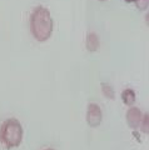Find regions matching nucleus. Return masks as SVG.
<instances>
[{"mask_svg":"<svg viewBox=\"0 0 149 150\" xmlns=\"http://www.w3.org/2000/svg\"><path fill=\"white\" fill-rule=\"evenodd\" d=\"M99 1H101V3H104V1H106V0H99Z\"/></svg>","mask_w":149,"mask_h":150,"instance_id":"ddd939ff","label":"nucleus"},{"mask_svg":"<svg viewBox=\"0 0 149 150\" xmlns=\"http://www.w3.org/2000/svg\"><path fill=\"white\" fill-rule=\"evenodd\" d=\"M120 96H122V101L124 103V105H127L129 108L133 106V104L136 103V91L130 88L124 89Z\"/></svg>","mask_w":149,"mask_h":150,"instance_id":"423d86ee","label":"nucleus"},{"mask_svg":"<svg viewBox=\"0 0 149 150\" xmlns=\"http://www.w3.org/2000/svg\"><path fill=\"white\" fill-rule=\"evenodd\" d=\"M136 5L138 8V10L143 11V10H145V9H148V6H149V0H138V1L136 3Z\"/></svg>","mask_w":149,"mask_h":150,"instance_id":"1a4fd4ad","label":"nucleus"},{"mask_svg":"<svg viewBox=\"0 0 149 150\" xmlns=\"http://www.w3.org/2000/svg\"><path fill=\"white\" fill-rule=\"evenodd\" d=\"M44 150H55V149H53V148H46V149H44Z\"/></svg>","mask_w":149,"mask_h":150,"instance_id":"f8f14e48","label":"nucleus"},{"mask_svg":"<svg viewBox=\"0 0 149 150\" xmlns=\"http://www.w3.org/2000/svg\"><path fill=\"white\" fill-rule=\"evenodd\" d=\"M29 28L33 38L36 41L44 43L49 40L54 30V20L50 11L45 6H35L29 18Z\"/></svg>","mask_w":149,"mask_h":150,"instance_id":"f257e3e1","label":"nucleus"},{"mask_svg":"<svg viewBox=\"0 0 149 150\" xmlns=\"http://www.w3.org/2000/svg\"><path fill=\"white\" fill-rule=\"evenodd\" d=\"M139 129H140V131L143 134L149 135V114H148V112L143 115V119H142V123H140Z\"/></svg>","mask_w":149,"mask_h":150,"instance_id":"6e6552de","label":"nucleus"},{"mask_svg":"<svg viewBox=\"0 0 149 150\" xmlns=\"http://www.w3.org/2000/svg\"><path fill=\"white\" fill-rule=\"evenodd\" d=\"M99 46H100V40H99V38H98V35L95 33H89L85 39L87 50L90 51V53H95V51L99 49Z\"/></svg>","mask_w":149,"mask_h":150,"instance_id":"39448f33","label":"nucleus"},{"mask_svg":"<svg viewBox=\"0 0 149 150\" xmlns=\"http://www.w3.org/2000/svg\"><path fill=\"white\" fill-rule=\"evenodd\" d=\"M101 93L106 99H115V91L111 85H109L108 83H101Z\"/></svg>","mask_w":149,"mask_h":150,"instance_id":"0eeeda50","label":"nucleus"},{"mask_svg":"<svg viewBox=\"0 0 149 150\" xmlns=\"http://www.w3.org/2000/svg\"><path fill=\"white\" fill-rule=\"evenodd\" d=\"M142 119H143V112L142 110L137 106H130L127 114H125V120H127V124L130 129L133 130H137L139 129L142 123Z\"/></svg>","mask_w":149,"mask_h":150,"instance_id":"20e7f679","label":"nucleus"},{"mask_svg":"<svg viewBox=\"0 0 149 150\" xmlns=\"http://www.w3.org/2000/svg\"><path fill=\"white\" fill-rule=\"evenodd\" d=\"M124 1H125V3H129V4H130V3H134V4H136L138 0H124Z\"/></svg>","mask_w":149,"mask_h":150,"instance_id":"9b49d317","label":"nucleus"},{"mask_svg":"<svg viewBox=\"0 0 149 150\" xmlns=\"http://www.w3.org/2000/svg\"><path fill=\"white\" fill-rule=\"evenodd\" d=\"M103 121V112L100 106L95 103H90L87 109V123L90 128H98Z\"/></svg>","mask_w":149,"mask_h":150,"instance_id":"7ed1b4c3","label":"nucleus"},{"mask_svg":"<svg viewBox=\"0 0 149 150\" xmlns=\"http://www.w3.org/2000/svg\"><path fill=\"white\" fill-rule=\"evenodd\" d=\"M144 20H145V24L149 26V10L147 11V14H145V18H144Z\"/></svg>","mask_w":149,"mask_h":150,"instance_id":"9d476101","label":"nucleus"},{"mask_svg":"<svg viewBox=\"0 0 149 150\" xmlns=\"http://www.w3.org/2000/svg\"><path fill=\"white\" fill-rule=\"evenodd\" d=\"M24 130L20 121L15 118H9L0 126V143L8 150L18 148L23 142Z\"/></svg>","mask_w":149,"mask_h":150,"instance_id":"f03ea898","label":"nucleus"}]
</instances>
